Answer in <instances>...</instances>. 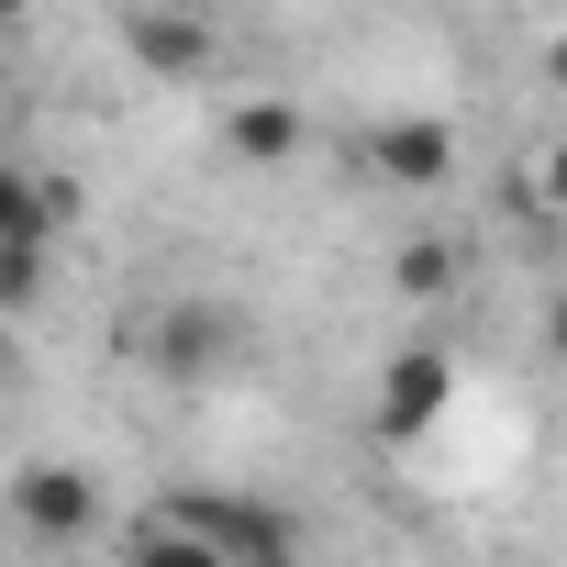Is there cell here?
<instances>
[{
  "instance_id": "cell-2",
  "label": "cell",
  "mask_w": 567,
  "mask_h": 567,
  "mask_svg": "<svg viewBox=\"0 0 567 567\" xmlns=\"http://www.w3.org/2000/svg\"><path fill=\"white\" fill-rule=\"evenodd\" d=\"M23 512H34L45 534H79V523L101 512V489H90L79 467H34V478H23Z\"/></svg>"
},
{
  "instance_id": "cell-7",
  "label": "cell",
  "mask_w": 567,
  "mask_h": 567,
  "mask_svg": "<svg viewBox=\"0 0 567 567\" xmlns=\"http://www.w3.org/2000/svg\"><path fill=\"white\" fill-rule=\"evenodd\" d=\"M0 12H34V0H0Z\"/></svg>"
},
{
  "instance_id": "cell-1",
  "label": "cell",
  "mask_w": 567,
  "mask_h": 567,
  "mask_svg": "<svg viewBox=\"0 0 567 567\" xmlns=\"http://www.w3.org/2000/svg\"><path fill=\"white\" fill-rule=\"evenodd\" d=\"M445 390H456L445 357H401V368L379 379V423H390V434H423V423L445 412Z\"/></svg>"
},
{
  "instance_id": "cell-6",
  "label": "cell",
  "mask_w": 567,
  "mask_h": 567,
  "mask_svg": "<svg viewBox=\"0 0 567 567\" xmlns=\"http://www.w3.org/2000/svg\"><path fill=\"white\" fill-rule=\"evenodd\" d=\"M234 134H245V156H278V145H290V112H245Z\"/></svg>"
},
{
  "instance_id": "cell-4",
  "label": "cell",
  "mask_w": 567,
  "mask_h": 567,
  "mask_svg": "<svg viewBox=\"0 0 567 567\" xmlns=\"http://www.w3.org/2000/svg\"><path fill=\"white\" fill-rule=\"evenodd\" d=\"M134 567H234V556H223V545H200L189 523H167V512H156V523L134 534Z\"/></svg>"
},
{
  "instance_id": "cell-3",
  "label": "cell",
  "mask_w": 567,
  "mask_h": 567,
  "mask_svg": "<svg viewBox=\"0 0 567 567\" xmlns=\"http://www.w3.org/2000/svg\"><path fill=\"white\" fill-rule=\"evenodd\" d=\"M45 234H56V200L34 189V167L0 156V245H45Z\"/></svg>"
},
{
  "instance_id": "cell-5",
  "label": "cell",
  "mask_w": 567,
  "mask_h": 567,
  "mask_svg": "<svg viewBox=\"0 0 567 567\" xmlns=\"http://www.w3.org/2000/svg\"><path fill=\"white\" fill-rule=\"evenodd\" d=\"M45 290V245H0V312Z\"/></svg>"
}]
</instances>
